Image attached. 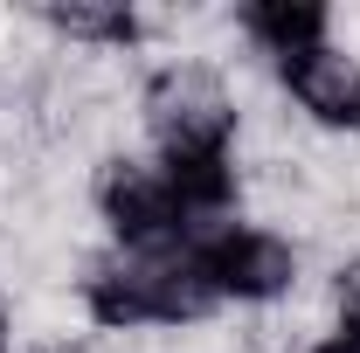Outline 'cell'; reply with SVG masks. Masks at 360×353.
<instances>
[{"label": "cell", "instance_id": "6da1fadb", "mask_svg": "<svg viewBox=\"0 0 360 353\" xmlns=\"http://www.w3.org/2000/svg\"><path fill=\"white\" fill-rule=\"evenodd\" d=\"M139 139L146 153L174 160V153H236V90H229L222 63H201V56H160L146 63L139 77Z\"/></svg>", "mask_w": 360, "mask_h": 353}, {"label": "cell", "instance_id": "7a4b0ae2", "mask_svg": "<svg viewBox=\"0 0 360 353\" xmlns=\"http://www.w3.org/2000/svg\"><path fill=\"white\" fill-rule=\"evenodd\" d=\"M90 222H97V236L111 243V250H167V243H187V222H180V201L167 174H160V160L153 153H111V160H97L90 167Z\"/></svg>", "mask_w": 360, "mask_h": 353}, {"label": "cell", "instance_id": "3957f363", "mask_svg": "<svg viewBox=\"0 0 360 353\" xmlns=\"http://www.w3.org/2000/svg\"><path fill=\"white\" fill-rule=\"evenodd\" d=\"M201 243V257H208V277H215V291H222V312H277L298 298V284L312 277L305 264V250L291 243V236H277L264 222L236 215L222 229H208V236H194Z\"/></svg>", "mask_w": 360, "mask_h": 353}, {"label": "cell", "instance_id": "277c9868", "mask_svg": "<svg viewBox=\"0 0 360 353\" xmlns=\"http://www.w3.org/2000/svg\"><path fill=\"white\" fill-rule=\"evenodd\" d=\"M270 77H277V97L291 104V118L312 139H360V49L319 42Z\"/></svg>", "mask_w": 360, "mask_h": 353}, {"label": "cell", "instance_id": "5b68a950", "mask_svg": "<svg viewBox=\"0 0 360 353\" xmlns=\"http://www.w3.org/2000/svg\"><path fill=\"white\" fill-rule=\"evenodd\" d=\"M28 14L56 56H139L146 49V7H125V0H42Z\"/></svg>", "mask_w": 360, "mask_h": 353}, {"label": "cell", "instance_id": "8992f818", "mask_svg": "<svg viewBox=\"0 0 360 353\" xmlns=\"http://www.w3.org/2000/svg\"><path fill=\"white\" fill-rule=\"evenodd\" d=\"M229 28H236V42L250 49V63L284 70L305 49L333 42V7H319V0H250V7L229 14Z\"/></svg>", "mask_w": 360, "mask_h": 353}, {"label": "cell", "instance_id": "52a82bcc", "mask_svg": "<svg viewBox=\"0 0 360 353\" xmlns=\"http://www.w3.org/2000/svg\"><path fill=\"white\" fill-rule=\"evenodd\" d=\"M326 277V298H333V333L360 340V257H347L340 270H319Z\"/></svg>", "mask_w": 360, "mask_h": 353}, {"label": "cell", "instance_id": "ba28073f", "mask_svg": "<svg viewBox=\"0 0 360 353\" xmlns=\"http://www.w3.org/2000/svg\"><path fill=\"white\" fill-rule=\"evenodd\" d=\"M305 353H360V340H347V333H326V340H312Z\"/></svg>", "mask_w": 360, "mask_h": 353}, {"label": "cell", "instance_id": "9c48e42d", "mask_svg": "<svg viewBox=\"0 0 360 353\" xmlns=\"http://www.w3.org/2000/svg\"><path fill=\"white\" fill-rule=\"evenodd\" d=\"M14 347V305H7V291H0V353Z\"/></svg>", "mask_w": 360, "mask_h": 353}, {"label": "cell", "instance_id": "30bf717a", "mask_svg": "<svg viewBox=\"0 0 360 353\" xmlns=\"http://www.w3.org/2000/svg\"><path fill=\"white\" fill-rule=\"evenodd\" d=\"M35 353H90V340H63V347H35Z\"/></svg>", "mask_w": 360, "mask_h": 353}]
</instances>
